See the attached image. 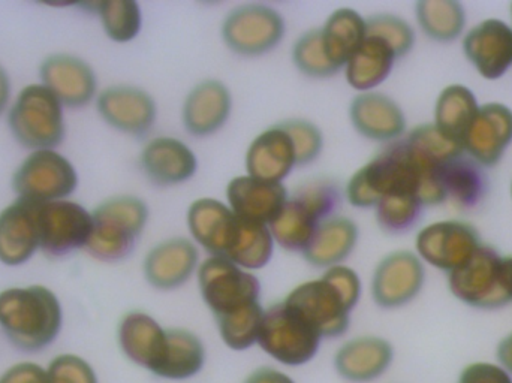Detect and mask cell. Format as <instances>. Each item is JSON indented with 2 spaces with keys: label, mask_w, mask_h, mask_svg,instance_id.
<instances>
[{
  "label": "cell",
  "mask_w": 512,
  "mask_h": 383,
  "mask_svg": "<svg viewBox=\"0 0 512 383\" xmlns=\"http://www.w3.org/2000/svg\"><path fill=\"white\" fill-rule=\"evenodd\" d=\"M248 176L264 182L283 183L297 167L294 144L282 126L276 125L262 131L252 141L246 152Z\"/></svg>",
  "instance_id": "cell-27"
},
{
  "label": "cell",
  "mask_w": 512,
  "mask_h": 383,
  "mask_svg": "<svg viewBox=\"0 0 512 383\" xmlns=\"http://www.w3.org/2000/svg\"><path fill=\"white\" fill-rule=\"evenodd\" d=\"M397 59L396 51L388 42L367 35L345 65L346 81L357 92H373L390 77Z\"/></svg>",
  "instance_id": "cell-29"
},
{
  "label": "cell",
  "mask_w": 512,
  "mask_h": 383,
  "mask_svg": "<svg viewBox=\"0 0 512 383\" xmlns=\"http://www.w3.org/2000/svg\"><path fill=\"white\" fill-rule=\"evenodd\" d=\"M186 222L192 238L210 256L225 258L233 243L239 216L233 213L228 204L218 199L200 198L189 207Z\"/></svg>",
  "instance_id": "cell-25"
},
{
  "label": "cell",
  "mask_w": 512,
  "mask_h": 383,
  "mask_svg": "<svg viewBox=\"0 0 512 383\" xmlns=\"http://www.w3.org/2000/svg\"><path fill=\"white\" fill-rule=\"evenodd\" d=\"M292 62L301 74L310 78L333 77L339 72L325 56L319 29L309 30L295 41Z\"/></svg>",
  "instance_id": "cell-38"
},
{
  "label": "cell",
  "mask_w": 512,
  "mask_h": 383,
  "mask_svg": "<svg viewBox=\"0 0 512 383\" xmlns=\"http://www.w3.org/2000/svg\"><path fill=\"white\" fill-rule=\"evenodd\" d=\"M286 24L282 14L262 3L233 9L222 24V38L234 53L256 57L270 53L282 42Z\"/></svg>",
  "instance_id": "cell-10"
},
{
  "label": "cell",
  "mask_w": 512,
  "mask_h": 383,
  "mask_svg": "<svg viewBox=\"0 0 512 383\" xmlns=\"http://www.w3.org/2000/svg\"><path fill=\"white\" fill-rule=\"evenodd\" d=\"M283 129L288 132L294 144L295 156H297V167L312 164L321 155L324 149V137L321 129L309 120L294 119L280 123Z\"/></svg>",
  "instance_id": "cell-40"
},
{
  "label": "cell",
  "mask_w": 512,
  "mask_h": 383,
  "mask_svg": "<svg viewBox=\"0 0 512 383\" xmlns=\"http://www.w3.org/2000/svg\"><path fill=\"white\" fill-rule=\"evenodd\" d=\"M283 183L264 182L254 177H234L227 186L228 207L236 216L251 222L270 225L288 201Z\"/></svg>",
  "instance_id": "cell-24"
},
{
  "label": "cell",
  "mask_w": 512,
  "mask_h": 383,
  "mask_svg": "<svg viewBox=\"0 0 512 383\" xmlns=\"http://www.w3.org/2000/svg\"><path fill=\"white\" fill-rule=\"evenodd\" d=\"M11 186L18 198L62 201L78 188V174L72 162L56 150H35L15 170Z\"/></svg>",
  "instance_id": "cell-9"
},
{
  "label": "cell",
  "mask_w": 512,
  "mask_h": 383,
  "mask_svg": "<svg viewBox=\"0 0 512 383\" xmlns=\"http://www.w3.org/2000/svg\"><path fill=\"white\" fill-rule=\"evenodd\" d=\"M149 222V207L134 195H119L92 211V234L86 252L96 261H123L134 252Z\"/></svg>",
  "instance_id": "cell-5"
},
{
  "label": "cell",
  "mask_w": 512,
  "mask_h": 383,
  "mask_svg": "<svg viewBox=\"0 0 512 383\" xmlns=\"http://www.w3.org/2000/svg\"><path fill=\"white\" fill-rule=\"evenodd\" d=\"M512 144V110L502 102L480 105L463 141L466 155L480 167L493 168Z\"/></svg>",
  "instance_id": "cell-16"
},
{
  "label": "cell",
  "mask_w": 512,
  "mask_h": 383,
  "mask_svg": "<svg viewBox=\"0 0 512 383\" xmlns=\"http://www.w3.org/2000/svg\"><path fill=\"white\" fill-rule=\"evenodd\" d=\"M415 18L427 38L453 42L465 32L466 9L456 0H421L415 5Z\"/></svg>",
  "instance_id": "cell-34"
},
{
  "label": "cell",
  "mask_w": 512,
  "mask_h": 383,
  "mask_svg": "<svg viewBox=\"0 0 512 383\" xmlns=\"http://www.w3.org/2000/svg\"><path fill=\"white\" fill-rule=\"evenodd\" d=\"M200 267V253L188 238H168L156 244L143 262V273L150 286L173 291L189 282Z\"/></svg>",
  "instance_id": "cell-19"
},
{
  "label": "cell",
  "mask_w": 512,
  "mask_h": 383,
  "mask_svg": "<svg viewBox=\"0 0 512 383\" xmlns=\"http://www.w3.org/2000/svg\"><path fill=\"white\" fill-rule=\"evenodd\" d=\"M442 186L447 202L460 210H471L486 196L487 177L483 167L463 153L445 164Z\"/></svg>",
  "instance_id": "cell-32"
},
{
  "label": "cell",
  "mask_w": 512,
  "mask_h": 383,
  "mask_svg": "<svg viewBox=\"0 0 512 383\" xmlns=\"http://www.w3.org/2000/svg\"><path fill=\"white\" fill-rule=\"evenodd\" d=\"M197 276L201 297L212 310L225 345L246 351L258 343L264 316L258 277L218 256L201 262Z\"/></svg>",
  "instance_id": "cell-1"
},
{
  "label": "cell",
  "mask_w": 512,
  "mask_h": 383,
  "mask_svg": "<svg viewBox=\"0 0 512 383\" xmlns=\"http://www.w3.org/2000/svg\"><path fill=\"white\" fill-rule=\"evenodd\" d=\"M39 250L50 258H65L86 249L92 234V211L78 202H39Z\"/></svg>",
  "instance_id": "cell-11"
},
{
  "label": "cell",
  "mask_w": 512,
  "mask_h": 383,
  "mask_svg": "<svg viewBox=\"0 0 512 383\" xmlns=\"http://www.w3.org/2000/svg\"><path fill=\"white\" fill-rule=\"evenodd\" d=\"M448 288L457 300L474 309L496 310L512 303L504 258L487 244L466 264L448 274Z\"/></svg>",
  "instance_id": "cell-7"
},
{
  "label": "cell",
  "mask_w": 512,
  "mask_h": 383,
  "mask_svg": "<svg viewBox=\"0 0 512 383\" xmlns=\"http://www.w3.org/2000/svg\"><path fill=\"white\" fill-rule=\"evenodd\" d=\"M511 15H512V5H511Z\"/></svg>",
  "instance_id": "cell-48"
},
{
  "label": "cell",
  "mask_w": 512,
  "mask_h": 383,
  "mask_svg": "<svg viewBox=\"0 0 512 383\" xmlns=\"http://www.w3.org/2000/svg\"><path fill=\"white\" fill-rule=\"evenodd\" d=\"M357 223L346 216H331L316 229L309 246L303 252L304 259L316 268L342 265L354 252L358 243Z\"/></svg>",
  "instance_id": "cell-28"
},
{
  "label": "cell",
  "mask_w": 512,
  "mask_h": 383,
  "mask_svg": "<svg viewBox=\"0 0 512 383\" xmlns=\"http://www.w3.org/2000/svg\"><path fill=\"white\" fill-rule=\"evenodd\" d=\"M42 86L47 87L63 107L83 108L98 93V78L86 60L71 54H51L39 66Z\"/></svg>",
  "instance_id": "cell-18"
},
{
  "label": "cell",
  "mask_w": 512,
  "mask_h": 383,
  "mask_svg": "<svg viewBox=\"0 0 512 383\" xmlns=\"http://www.w3.org/2000/svg\"><path fill=\"white\" fill-rule=\"evenodd\" d=\"M426 283V267L417 253L397 250L376 265L372 277L373 301L382 309H400L414 301Z\"/></svg>",
  "instance_id": "cell-13"
},
{
  "label": "cell",
  "mask_w": 512,
  "mask_h": 383,
  "mask_svg": "<svg viewBox=\"0 0 512 383\" xmlns=\"http://www.w3.org/2000/svg\"><path fill=\"white\" fill-rule=\"evenodd\" d=\"M393 346L378 336L348 340L334 355L336 372L345 381L369 383L381 378L393 363Z\"/></svg>",
  "instance_id": "cell-26"
},
{
  "label": "cell",
  "mask_w": 512,
  "mask_h": 383,
  "mask_svg": "<svg viewBox=\"0 0 512 383\" xmlns=\"http://www.w3.org/2000/svg\"><path fill=\"white\" fill-rule=\"evenodd\" d=\"M462 48L481 77L499 80L512 66V27L499 18H487L463 36Z\"/></svg>",
  "instance_id": "cell-17"
},
{
  "label": "cell",
  "mask_w": 512,
  "mask_h": 383,
  "mask_svg": "<svg viewBox=\"0 0 512 383\" xmlns=\"http://www.w3.org/2000/svg\"><path fill=\"white\" fill-rule=\"evenodd\" d=\"M96 110L107 125L132 137L146 135L158 117L155 99L135 86L107 87L96 96Z\"/></svg>",
  "instance_id": "cell-15"
},
{
  "label": "cell",
  "mask_w": 512,
  "mask_h": 383,
  "mask_svg": "<svg viewBox=\"0 0 512 383\" xmlns=\"http://www.w3.org/2000/svg\"><path fill=\"white\" fill-rule=\"evenodd\" d=\"M483 244L474 225L456 219L430 223L415 238L418 258L448 274L466 264Z\"/></svg>",
  "instance_id": "cell-12"
},
{
  "label": "cell",
  "mask_w": 512,
  "mask_h": 383,
  "mask_svg": "<svg viewBox=\"0 0 512 383\" xmlns=\"http://www.w3.org/2000/svg\"><path fill=\"white\" fill-rule=\"evenodd\" d=\"M120 351L131 363L161 378L170 352L168 328L144 312H129L117 327Z\"/></svg>",
  "instance_id": "cell-14"
},
{
  "label": "cell",
  "mask_w": 512,
  "mask_h": 383,
  "mask_svg": "<svg viewBox=\"0 0 512 383\" xmlns=\"http://www.w3.org/2000/svg\"><path fill=\"white\" fill-rule=\"evenodd\" d=\"M349 119L361 137L376 143L391 144L402 140L406 116L390 96L379 92L360 93L349 105Z\"/></svg>",
  "instance_id": "cell-21"
},
{
  "label": "cell",
  "mask_w": 512,
  "mask_h": 383,
  "mask_svg": "<svg viewBox=\"0 0 512 383\" xmlns=\"http://www.w3.org/2000/svg\"><path fill=\"white\" fill-rule=\"evenodd\" d=\"M8 128L24 149L56 150L66 134L62 102L42 84H29L9 108Z\"/></svg>",
  "instance_id": "cell-6"
},
{
  "label": "cell",
  "mask_w": 512,
  "mask_h": 383,
  "mask_svg": "<svg viewBox=\"0 0 512 383\" xmlns=\"http://www.w3.org/2000/svg\"><path fill=\"white\" fill-rule=\"evenodd\" d=\"M233 111L230 89L218 80L197 84L183 104V126L194 137L204 138L221 131Z\"/></svg>",
  "instance_id": "cell-23"
},
{
  "label": "cell",
  "mask_w": 512,
  "mask_h": 383,
  "mask_svg": "<svg viewBox=\"0 0 512 383\" xmlns=\"http://www.w3.org/2000/svg\"><path fill=\"white\" fill-rule=\"evenodd\" d=\"M0 383H48L47 370L36 363L14 364L0 376Z\"/></svg>",
  "instance_id": "cell-43"
},
{
  "label": "cell",
  "mask_w": 512,
  "mask_h": 383,
  "mask_svg": "<svg viewBox=\"0 0 512 383\" xmlns=\"http://www.w3.org/2000/svg\"><path fill=\"white\" fill-rule=\"evenodd\" d=\"M342 204V189L328 179L300 186L268 225L274 243L288 252L303 253L322 222L336 216Z\"/></svg>",
  "instance_id": "cell-4"
},
{
  "label": "cell",
  "mask_w": 512,
  "mask_h": 383,
  "mask_svg": "<svg viewBox=\"0 0 512 383\" xmlns=\"http://www.w3.org/2000/svg\"><path fill=\"white\" fill-rule=\"evenodd\" d=\"M496 355H498L499 366L504 367L512 376V333L508 334V336L499 343Z\"/></svg>",
  "instance_id": "cell-45"
},
{
  "label": "cell",
  "mask_w": 512,
  "mask_h": 383,
  "mask_svg": "<svg viewBox=\"0 0 512 383\" xmlns=\"http://www.w3.org/2000/svg\"><path fill=\"white\" fill-rule=\"evenodd\" d=\"M11 101V80L8 72L0 65V114L5 113Z\"/></svg>",
  "instance_id": "cell-46"
},
{
  "label": "cell",
  "mask_w": 512,
  "mask_h": 383,
  "mask_svg": "<svg viewBox=\"0 0 512 383\" xmlns=\"http://www.w3.org/2000/svg\"><path fill=\"white\" fill-rule=\"evenodd\" d=\"M361 279L346 265L327 268L321 279L301 283L283 303L303 318L322 339H336L348 331L351 312L360 301Z\"/></svg>",
  "instance_id": "cell-2"
},
{
  "label": "cell",
  "mask_w": 512,
  "mask_h": 383,
  "mask_svg": "<svg viewBox=\"0 0 512 383\" xmlns=\"http://www.w3.org/2000/svg\"><path fill=\"white\" fill-rule=\"evenodd\" d=\"M421 199L409 193L387 195L376 204V222L382 231L391 235L411 231L423 213Z\"/></svg>",
  "instance_id": "cell-37"
},
{
  "label": "cell",
  "mask_w": 512,
  "mask_h": 383,
  "mask_svg": "<svg viewBox=\"0 0 512 383\" xmlns=\"http://www.w3.org/2000/svg\"><path fill=\"white\" fill-rule=\"evenodd\" d=\"M245 383H295L291 376L273 367H261L246 378Z\"/></svg>",
  "instance_id": "cell-44"
},
{
  "label": "cell",
  "mask_w": 512,
  "mask_h": 383,
  "mask_svg": "<svg viewBox=\"0 0 512 383\" xmlns=\"http://www.w3.org/2000/svg\"><path fill=\"white\" fill-rule=\"evenodd\" d=\"M81 6L93 9L99 15L102 29L111 41L126 44L140 35L143 14L134 0H102Z\"/></svg>",
  "instance_id": "cell-36"
},
{
  "label": "cell",
  "mask_w": 512,
  "mask_h": 383,
  "mask_svg": "<svg viewBox=\"0 0 512 383\" xmlns=\"http://www.w3.org/2000/svg\"><path fill=\"white\" fill-rule=\"evenodd\" d=\"M457 383H512V376L499 364L474 363L463 369Z\"/></svg>",
  "instance_id": "cell-42"
},
{
  "label": "cell",
  "mask_w": 512,
  "mask_h": 383,
  "mask_svg": "<svg viewBox=\"0 0 512 383\" xmlns=\"http://www.w3.org/2000/svg\"><path fill=\"white\" fill-rule=\"evenodd\" d=\"M170 354L161 378L168 381H186L194 378L206 364V348L197 334L183 328H168Z\"/></svg>",
  "instance_id": "cell-35"
},
{
  "label": "cell",
  "mask_w": 512,
  "mask_h": 383,
  "mask_svg": "<svg viewBox=\"0 0 512 383\" xmlns=\"http://www.w3.org/2000/svg\"><path fill=\"white\" fill-rule=\"evenodd\" d=\"M62 325V304L47 286H14L0 292V330L18 351H44L56 342Z\"/></svg>",
  "instance_id": "cell-3"
},
{
  "label": "cell",
  "mask_w": 512,
  "mask_h": 383,
  "mask_svg": "<svg viewBox=\"0 0 512 383\" xmlns=\"http://www.w3.org/2000/svg\"><path fill=\"white\" fill-rule=\"evenodd\" d=\"M45 370L48 383H99L95 369L80 355H57Z\"/></svg>",
  "instance_id": "cell-41"
},
{
  "label": "cell",
  "mask_w": 512,
  "mask_h": 383,
  "mask_svg": "<svg viewBox=\"0 0 512 383\" xmlns=\"http://www.w3.org/2000/svg\"><path fill=\"white\" fill-rule=\"evenodd\" d=\"M367 35L378 36L393 47L397 57L411 53L415 45V30L408 21L394 14H376L366 18Z\"/></svg>",
  "instance_id": "cell-39"
},
{
  "label": "cell",
  "mask_w": 512,
  "mask_h": 383,
  "mask_svg": "<svg viewBox=\"0 0 512 383\" xmlns=\"http://www.w3.org/2000/svg\"><path fill=\"white\" fill-rule=\"evenodd\" d=\"M480 110L477 96L463 84H450L439 93L435 105V128L463 147L466 134Z\"/></svg>",
  "instance_id": "cell-31"
},
{
  "label": "cell",
  "mask_w": 512,
  "mask_h": 383,
  "mask_svg": "<svg viewBox=\"0 0 512 383\" xmlns=\"http://www.w3.org/2000/svg\"><path fill=\"white\" fill-rule=\"evenodd\" d=\"M140 164L147 179L161 188L189 182L198 170L194 150L173 137L150 140L141 152Z\"/></svg>",
  "instance_id": "cell-22"
},
{
  "label": "cell",
  "mask_w": 512,
  "mask_h": 383,
  "mask_svg": "<svg viewBox=\"0 0 512 383\" xmlns=\"http://www.w3.org/2000/svg\"><path fill=\"white\" fill-rule=\"evenodd\" d=\"M39 202L17 198L0 211V264L20 267L39 250Z\"/></svg>",
  "instance_id": "cell-20"
},
{
  "label": "cell",
  "mask_w": 512,
  "mask_h": 383,
  "mask_svg": "<svg viewBox=\"0 0 512 383\" xmlns=\"http://www.w3.org/2000/svg\"><path fill=\"white\" fill-rule=\"evenodd\" d=\"M273 252L274 240L270 228L239 217L233 243L224 259L252 273L267 267L273 258Z\"/></svg>",
  "instance_id": "cell-33"
},
{
  "label": "cell",
  "mask_w": 512,
  "mask_h": 383,
  "mask_svg": "<svg viewBox=\"0 0 512 383\" xmlns=\"http://www.w3.org/2000/svg\"><path fill=\"white\" fill-rule=\"evenodd\" d=\"M505 262V271H507L508 282H510L512 289V256H508V258H504Z\"/></svg>",
  "instance_id": "cell-47"
},
{
  "label": "cell",
  "mask_w": 512,
  "mask_h": 383,
  "mask_svg": "<svg viewBox=\"0 0 512 383\" xmlns=\"http://www.w3.org/2000/svg\"><path fill=\"white\" fill-rule=\"evenodd\" d=\"M319 30L325 56L340 71L366 39V18L355 9H336Z\"/></svg>",
  "instance_id": "cell-30"
},
{
  "label": "cell",
  "mask_w": 512,
  "mask_h": 383,
  "mask_svg": "<svg viewBox=\"0 0 512 383\" xmlns=\"http://www.w3.org/2000/svg\"><path fill=\"white\" fill-rule=\"evenodd\" d=\"M322 337L285 303L264 309L258 345L268 357L288 367H300L316 357Z\"/></svg>",
  "instance_id": "cell-8"
},
{
  "label": "cell",
  "mask_w": 512,
  "mask_h": 383,
  "mask_svg": "<svg viewBox=\"0 0 512 383\" xmlns=\"http://www.w3.org/2000/svg\"><path fill=\"white\" fill-rule=\"evenodd\" d=\"M511 195H512V185H511Z\"/></svg>",
  "instance_id": "cell-49"
}]
</instances>
